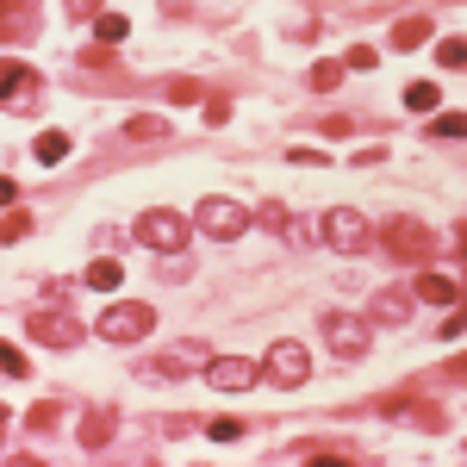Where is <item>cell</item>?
I'll return each mask as SVG.
<instances>
[{
    "mask_svg": "<svg viewBox=\"0 0 467 467\" xmlns=\"http://www.w3.org/2000/svg\"><path fill=\"white\" fill-rule=\"evenodd\" d=\"M380 244H387V255H399V262H431V255L442 250V237H436L424 218H393V224L380 231Z\"/></svg>",
    "mask_w": 467,
    "mask_h": 467,
    "instance_id": "obj_1",
    "label": "cell"
},
{
    "mask_svg": "<svg viewBox=\"0 0 467 467\" xmlns=\"http://www.w3.org/2000/svg\"><path fill=\"white\" fill-rule=\"evenodd\" d=\"M150 324H156V312H150L144 299H112L107 312H100V337L107 343H144Z\"/></svg>",
    "mask_w": 467,
    "mask_h": 467,
    "instance_id": "obj_2",
    "label": "cell"
},
{
    "mask_svg": "<svg viewBox=\"0 0 467 467\" xmlns=\"http://www.w3.org/2000/svg\"><path fill=\"white\" fill-rule=\"evenodd\" d=\"M200 374H206V387H213V393H250L255 380H262V368H255L250 356H206Z\"/></svg>",
    "mask_w": 467,
    "mask_h": 467,
    "instance_id": "obj_3",
    "label": "cell"
},
{
    "mask_svg": "<svg viewBox=\"0 0 467 467\" xmlns=\"http://www.w3.org/2000/svg\"><path fill=\"white\" fill-rule=\"evenodd\" d=\"M200 231L231 244V237L250 231V206H244V200H218V193H213V200H200Z\"/></svg>",
    "mask_w": 467,
    "mask_h": 467,
    "instance_id": "obj_4",
    "label": "cell"
},
{
    "mask_svg": "<svg viewBox=\"0 0 467 467\" xmlns=\"http://www.w3.org/2000/svg\"><path fill=\"white\" fill-rule=\"evenodd\" d=\"M324 343H330V349H337L343 361H356V356H368L374 330H368V318H349V312H330V318H324Z\"/></svg>",
    "mask_w": 467,
    "mask_h": 467,
    "instance_id": "obj_5",
    "label": "cell"
},
{
    "mask_svg": "<svg viewBox=\"0 0 467 467\" xmlns=\"http://www.w3.org/2000/svg\"><path fill=\"white\" fill-rule=\"evenodd\" d=\"M37 94H44L37 69H26V63H0V107L6 112H32Z\"/></svg>",
    "mask_w": 467,
    "mask_h": 467,
    "instance_id": "obj_6",
    "label": "cell"
},
{
    "mask_svg": "<svg viewBox=\"0 0 467 467\" xmlns=\"http://www.w3.org/2000/svg\"><path fill=\"white\" fill-rule=\"evenodd\" d=\"M324 244H330V250H343V255L368 250V218H361L356 206H337V213H324Z\"/></svg>",
    "mask_w": 467,
    "mask_h": 467,
    "instance_id": "obj_7",
    "label": "cell"
},
{
    "mask_svg": "<svg viewBox=\"0 0 467 467\" xmlns=\"http://www.w3.org/2000/svg\"><path fill=\"white\" fill-rule=\"evenodd\" d=\"M187 231H193V224L181 213H162V206L138 218V237H144L150 250H187Z\"/></svg>",
    "mask_w": 467,
    "mask_h": 467,
    "instance_id": "obj_8",
    "label": "cell"
},
{
    "mask_svg": "<svg viewBox=\"0 0 467 467\" xmlns=\"http://www.w3.org/2000/svg\"><path fill=\"white\" fill-rule=\"evenodd\" d=\"M262 374H268V380H281V387H306V380H312V356H306L299 343H275Z\"/></svg>",
    "mask_w": 467,
    "mask_h": 467,
    "instance_id": "obj_9",
    "label": "cell"
},
{
    "mask_svg": "<svg viewBox=\"0 0 467 467\" xmlns=\"http://www.w3.org/2000/svg\"><path fill=\"white\" fill-rule=\"evenodd\" d=\"M32 337L50 343V349H75V343H81V324L63 318V312H32Z\"/></svg>",
    "mask_w": 467,
    "mask_h": 467,
    "instance_id": "obj_10",
    "label": "cell"
},
{
    "mask_svg": "<svg viewBox=\"0 0 467 467\" xmlns=\"http://www.w3.org/2000/svg\"><path fill=\"white\" fill-rule=\"evenodd\" d=\"M411 299H431V306H462V281L455 275H418V287H411Z\"/></svg>",
    "mask_w": 467,
    "mask_h": 467,
    "instance_id": "obj_11",
    "label": "cell"
},
{
    "mask_svg": "<svg viewBox=\"0 0 467 467\" xmlns=\"http://www.w3.org/2000/svg\"><path fill=\"white\" fill-rule=\"evenodd\" d=\"M32 19H37L32 0H0V44H19L32 32Z\"/></svg>",
    "mask_w": 467,
    "mask_h": 467,
    "instance_id": "obj_12",
    "label": "cell"
},
{
    "mask_svg": "<svg viewBox=\"0 0 467 467\" xmlns=\"http://www.w3.org/2000/svg\"><path fill=\"white\" fill-rule=\"evenodd\" d=\"M206 356H200V343H175L169 356H150V374H200Z\"/></svg>",
    "mask_w": 467,
    "mask_h": 467,
    "instance_id": "obj_13",
    "label": "cell"
},
{
    "mask_svg": "<svg viewBox=\"0 0 467 467\" xmlns=\"http://www.w3.org/2000/svg\"><path fill=\"white\" fill-rule=\"evenodd\" d=\"M112 431H119V418H112V411H88V418H81V449H88V455H100V449L112 442Z\"/></svg>",
    "mask_w": 467,
    "mask_h": 467,
    "instance_id": "obj_14",
    "label": "cell"
},
{
    "mask_svg": "<svg viewBox=\"0 0 467 467\" xmlns=\"http://www.w3.org/2000/svg\"><path fill=\"white\" fill-rule=\"evenodd\" d=\"M411 306H418V299H411L405 287L374 293V318H380V324H405V318H411Z\"/></svg>",
    "mask_w": 467,
    "mask_h": 467,
    "instance_id": "obj_15",
    "label": "cell"
},
{
    "mask_svg": "<svg viewBox=\"0 0 467 467\" xmlns=\"http://www.w3.org/2000/svg\"><path fill=\"white\" fill-rule=\"evenodd\" d=\"M119 281H125V268H119L112 255H94V268H88V287H94V293H119Z\"/></svg>",
    "mask_w": 467,
    "mask_h": 467,
    "instance_id": "obj_16",
    "label": "cell"
},
{
    "mask_svg": "<svg viewBox=\"0 0 467 467\" xmlns=\"http://www.w3.org/2000/svg\"><path fill=\"white\" fill-rule=\"evenodd\" d=\"M32 156H37V162H44V169H57V162L69 156V138H63V131H37Z\"/></svg>",
    "mask_w": 467,
    "mask_h": 467,
    "instance_id": "obj_17",
    "label": "cell"
},
{
    "mask_svg": "<svg viewBox=\"0 0 467 467\" xmlns=\"http://www.w3.org/2000/svg\"><path fill=\"white\" fill-rule=\"evenodd\" d=\"M418 44H431V19H399L393 26V50H418Z\"/></svg>",
    "mask_w": 467,
    "mask_h": 467,
    "instance_id": "obj_18",
    "label": "cell"
},
{
    "mask_svg": "<svg viewBox=\"0 0 467 467\" xmlns=\"http://www.w3.org/2000/svg\"><path fill=\"white\" fill-rule=\"evenodd\" d=\"M19 237H32V213L6 206V218H0V244H19Z\"/></svg>",
    "mask_w": 467,
    "mask_h": 467,
    "instance_id": "obj_19",
    "label": "cell"
},
{
    "mask_svg": "<svg viewBox=\"0 0 467 467\" xmlns=\"http://www.w3.org/2000/svg\"><path fill=\"white\" fill-rule=\"evenodd\" d=\"M125 32H131V19H125V13H100V26H94L100 44H125Z\"/></svg>",
    "mask_w": 467,
    "mask_h": 467,
    "instance_id": "obj_20",
    "label": "cell"
},
{
    "mask_svg": "<svg viewBox=\"0 0 467 467\" xmlns=\"http://www.w3.org/2000/svg\"><path fill=\"white\" fill-rule=\"evenodd\" d=\"M125 138H131V144H156V138H169V125H162V119H131Z\"/></svg>",
    "mask_w": 467,
    "mask_h": 467,
    "instance_id": "obj_21",
    "label": "cell"
},
{
    "mask_svg": "<svg viewBox=\"0 0 467 467\" xmlns=\"http://www.w3.org/2000/svg\"><path fill=\"white\" fill-rule=\"evenodd\" d=\"M0 374H6V380H26V374H32V361L19 356L13 343H0Z\"/></svg>",
    "mask_w": 467,
    "mask_h": 467,
    "instance_id": "obj_22",
    "label": "cell"
},
{
    "mask_svg": "<svg viewBox=\"0 0 467 467\" xmlns=\"http://www.w3.org/2000/svg\"><path fill=\"white\" fill-rule=\"evenodd\" d=\"M162 94H169L175 107H193V100H200V81H187V75H175V81H162Z\"/></svg>",
    "mask_w": 467,
    "mask_h": 467,
    "instance_id": "obj_23",
    "label": "cell"
},
{
    "mask_svg": "<svg viewBox=\"0 0 467 467\" xmlns=\"http://www.w3.org/2000/svg\"><path fill=\"white\" fill-rule=\"evenodd\" d=\"M405 107H411V112H431L436 107V81H411V88H405Z\"/></svg>",
    "mask_w": 467,
    "mask_h": 467,
    "instance_id": "obj_24",
    "label": "cell"
},
{
    "mask_svg": "<svg viewBox=\"0 0 467 467\" xmlns=\"http://www.w3.org/2000/svg\"><path fill=\"white\" fill-rule=\"evenodd\" d=\"M436 63H442V69H462V63H467V44H462V37H442V44H436Z\"/></svg>",
    "mask_w": 467,
    "mask_h": 467,
    "instance_id": "obj_25",
    "label": "cell"
},
{
    "mask_svg": "<svg viewBox=\"0 0 467 467\" xmlns=\"http://www.w3.org/2000/svg\"><path fill=\"white\" fill-rule=\"evenodd\" d=\"M337 81H343V63H318V69H312V88H318V94H330Z\"/></svg>",
    "mask_w": 467,
    "mask_h": 467,
    "instance_id": "obj_26",
    "label": "cell"
},
{
    "mask_svg": "<svg viewBox=\"0 0 467 467\" xmlns=\"http://www.w3.org/2000/svg\"><path fill=\"white\" fill-rule=\"evenodd\" d=\"M206 436H213V442H237V436H244V424H237V418H213V424H206Z\"/></svg>",
    "mask_w": 467,
    "mask_h": 467,
    "instance_id": "obj_27",
    "label": "cell"
},
{
    "mask_svg": "<svg viewBox=\"0 0 467 467\" xmlns=\"http://www.w3.org/2000/svg\"><path fill=\"white\" fill-rule=\"evenodd\" d=\"M431 131H436V138H449V144H455V138L467 131V119H462V112H449V119H436Z\"/></svg>",
    "mask_w": 467,
    "mask_h": 467,
    "instance_id": "obj_28",
    "label": "cell"
},
{
    "mask_svg": "<svg viewBox=\"0 0 467 467\" xmlns=\"http://www.w3.org/2000/svg\"><path fill=\"white\" fill-rule=\"evenodd\" d=\"M374 63H380V50H368V44H356V50H349V69H374Z\"/></svg>",
    "mask_w": 467,
    "mask_h": 467,
    "instance_id": "obj_29",
    "label": "cell"
},
{
    "mask_svg": "<svg viewBox=\"0 0 467 467\" xmlns=\"http://www.w3.org/2000/svg\"><path fill=\"white\" fill-rule=\"evenodd\" d=\"M19 200V187H13V175H0V206H13Z\"/></svg>",
    "mask_w": 467,
    "mask_h": 467,
    "instance_id": "obj_30",
    "label": "cell"
},
{
    "mask_svg": "<svg viewBox=\"0 0 467 467\" xmlns=\"http://www.w3.org/2000/svg\"><path fill=\"white\" fill-rule=\"evenodd\" d=\"M0 424H6V411H0Z\"/></svg>",
    "mask_w": 467,
    "mask_h": 467,
    "instance_id": "obj_31",
    "label": "cell"
}]
</instances>
